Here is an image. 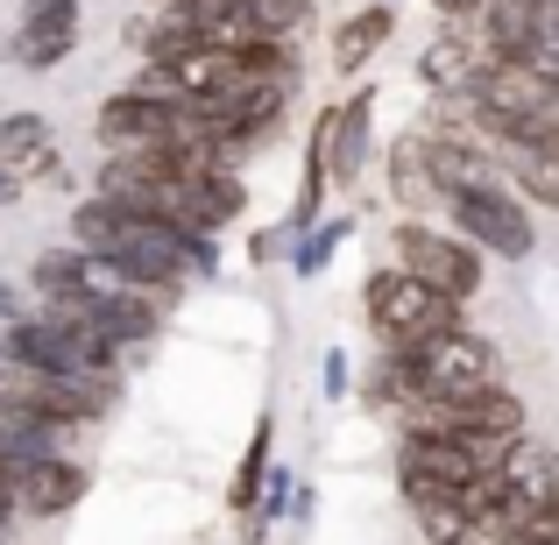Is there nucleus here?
I'll return each mask as SVG.
<instances>
[{
	"mask_svg": "<svg viewBox=\"0 0 559 545\" xmlns=\"http://www.w3.org/2000/svg\"><path fill=\"white\" fill-rule=\"evenodd\" d=\"M510 185H518L532 205L559 213V156H552V150H524V156H510Z\"/></svg>",
	"mask_w": 559,
	"mask_h": 545,
	"instance_id": "obj_22",
	"label": "nucleus"
},
{
	"mask_svg": "<svg viewBox=\"0 0 559 545\" xmlns=\"http://www.w3.org/2000/svg\"><path fill=\"white\" fill-rule=\"evenodd\" d=\"M447 220L453 234L481 248V256H503V262H524L538 248V220H532V199L518 185H475V191H447Z\"/></svg>",
	"mask_w": 559,
	"mask_h": 545,
	"instance_id": "obj_3",
	"label": "nucleus"
},
{
	"mask_svg": "<svg viewBox=\"0 0 559 545\" xmlns=\"http://www.w3.org/2000/svg\"><path fill=\"white\" fill-rule=\"evenodd\" d=\"M142 227H150V220H142L135 205L107 199V191H85V199L71 205V248H85V256H114V248Z\"/></svg>",
	"mask_w": 559,
	"mask_h": 545,
	"instance_id": "obj_15",
	"label": "nucleus"
},
{
	"mask_svg": "<svg viewBox=\"0 0 559 545\" xmlns=\"http://www.w3.org/2000/svg\"><path fill=\"white\" fill-rule=\"evenodd\" d=\"M0 164H8L22 185L64 178V164H57V128H50V114H36V107L8 114V121H0Z\"/></svg>",
	"mask_w": 559,
	"mask_h": 545,
	"instance_id": "obj_12",
	"label": "nucleus"
},
{
	"mask_svg": "<svg viewBox=\"0 0 559 545\" xmlns=\"http://www.w3.org/2000/svg\"><path fill=\"white\" fill-rule=\"evenodd\" d=\"M248 8V36L262 43H298L312 28V0H241Z\"/></svg>",
	"mask_w": 559,
	"mask_h": 545,
	"instance_id": "obj_21",
	"label": "nucleus"
},
{
	"mask_svg": "<svg viewBox=\"0 0 559 545\" xmlns=\"http://www.w3.org/2000/svg\"><path fill=\"white\" fill-rule=\"evenodd\" d=\"M79 50V0H22V22L8 36V57L22 71H57Z\"/></svg>",
	"mask_w": 559,
	"mask_h": 545,
	"instance_id": "obj_9",
	"label": "nucleus"
},
{
	"mask_svg": "<svg viewBox=\"0 0 559 545\" xmlns=\"http://www.w3.org/2000/svg\"><path fill=\"white\" fill-rule=\"evenodd\" d=\"M382 8H390V0H382Z\"/></svg>",
	"mask_w": 559,
	"mask_h": 545,
	"instance_id": "obj_31",
	"label": "nucleus"
},
{
	"mask_svg": "<svg viewBox=\"0 0 559 545\" xmlns=\"http://www.w3.org/2000/svg\"><path fill=\"white\" fill-rule=\"evenodd\" d=\"M0 382H8V362H0Z\"/></svg>",
	"mask_w": 559,
	"mask_h": 545,
	"instance_id": "obj_30",
	"label": "nucleus"
},
{
	"mask_svg": "<svg viewBox=\"0 0 559 545\" xmlns=\"http://www.w3.org/2000/svg\"><path fill=\"white\" fill-rule=\"evenodd\" d=\"M369 156H376V93L361 85V93H347L333 107V185L347 191L369 170Z\"/></svg>",
	"mask_w": 559,
	"mask_h": 545,
	"instance_id": "obj_14",
	"label": "nucleus"
},
{
	"mask_svg": "<svg viewBox=\"0 0 559 545\" xmlns=\"http://www.w3.org/2000/svg\"><path fill=\"white\" fill-rule=\"evenodd\" d=\"M0 404L36 411V418L64 425V433H85V425H99L114 411V376H8Z\"/></svg>",
	"mask_w": 559,
	"mask_h": 545,
	"instance_id": "obj_7",
	"label": "nucleus"
},
{
	"mask_svg": "<svg viewBox=\"0 0 559 545\" xmlns=\"http://www.w3.org/2000/svg\"><path fill=\"white\" fill-rule=\"evenodd\" d=\"M270 447H276V418L262 411L255 418V433H248V453H241V467H234V489H227V510H255L262 503V482H270Z\"/></svg>",
	"mask_w": 559,
	"mask_h": 545,
	"instance_id": "obj_19",
	"label": "nucleus"
},
{
	"mask_svg": "<svg viewBox=\"0 0 559 545\" xmlns=\"http://www.w3.org/2000/svg\"><path fill=\"white\" fill-rule=\"evenodd\" d=\"M390 248H396V270H411L418 284H432L439 298L467 305V298L481 291V262H489V256H481L467 234L432 227V220H396Z\"/></svg>",
	"mask_w": 559,
	"mask_h": 545,
	"instance_id": "obj_4",
	"label": "nucleus"
},
{
	"mask_svg": "<svg viewBox=\"0 0 559 545\" xmlns=\"http://www.w3.org/2000/svg\"><path fill=\"white\" fill-rule=\"evenodd\" d=\"M28 291H36V298H64V291H99V284H93V256H85V248H43L36 270H28Z\"/></svg>",
	"mask_w": 559,
	"mask_h": 545,
	"instance_id": "obj_20",
	"label": "nucleus"
},
{
	"mask_svg": "<svg viewBox=\"0 0 559 545\" xmlns=\"http://www.w3.org/2000/svg\"><path fill=\"white\" fill-rule=\"evenodd\" d=\"M432 14L447 28H481V14H489V0H432Z\"/></svg>",
	"mask_w": 559,
	"mask_h": 545,
	"instance_id": "obj_25",
	"label": "nucleus"
},
{
	"mask_svg": "<svg viewBox=\"0 0 559 545\" xmlns=\"http://www.w3.org/2000/svg\"><path fill=\"white\" fill-rule=\"evenodd\" d=\"M22 191H28V185H22V178H14V170H8V164H0V205H14V199H22Z\"/></svg>",
	"mask_w": 559,
	"mask_h": 545,
	"instance_id": "obj_29",
	"label": "nucleus"
},
{
	"mask_svg": "<svg viewBox=\"0 0 559 545\" xmlns=\"http://www.w3.org/2000/svg\"><path fill=\"white\" fill-rule=\"evenodd\" d=\"M99 333H107V341H121V347H142V341H156V333H164V298H156V291H107V298H99V319H93Z\"/></svg>",
	"mask_w": 559,
	"mask_h": 545,
	"instance_id": "obj_17",
	"label": "nucleus"
},
{
	"mask_svg": "<svg viewBox=\"0 0 559 545\" xmlns=\"http://www.w3.org/2000/svg\"><path fill=\"white\" fill-rule=\"evenodd\" d=\"M85 489H93V467L71 461V453L14 467V510H22V518H64V510L85 503Z\"/></svg>",
	"mask_w": 559,
	"mask_h": 545,
	"instance_id": "obj_10",
	"label": "nucleus"
},
{
	"mask_svg": "<svg viewBox=\"0 0 559 545\" xmlns=\"http://www.w3.org/2000/svg\"><path fill=\"white\" fill-rule=\"evenodd\" d=\"M241 213H248V185L234 178V164H205L178 199V227H199V234L234 227Z\"/></svg>",
	"mask_w": 559,
	"mask_h": 545,
	"instance_id": "obj_13",
	"label": "nucleus"
},
{
	"mask_svg": "<svg viewBox=\"0 0 559 545\" xmlns=\"http://www.w3.org/2000/svg\"><path fill=\"white\" fill-rule=\"evenodd\" d=\"M532 64L546 71V79H559V8H546V22H538V36H532Z\"/></svg>",
	"mask_w": 559,
	"mask_h": 545,
	"instance_id": "obj_24",
	"label": "nucleus"
},
{
	"mask_svg": "<svg viewBox=\"0 0 559 545\" xmlns=\"http://www.w3.org/2000/svg\"><path fill=\"white\" fill-rule=\"evenodd\" d=\"M347 234H355V220H347V213L319 220V227L305 234V241H290V270H298V276H319L333 256H341V241H347Z\"/></svg>",
	"mask_w": 559,
	"mask_h": 545,
	"instance_id": "obj_23",
	"label": "nucleus"
},
{
	"mask_svg": "<svg viewBox=\"0 0 559 545\" xmlns=\"http://www.w3.org/2000/svg\"><path fill=\"white\" fill-rule=\"evenodd\" d=\"M0 319H28V312H22V291H14V284H0Z\"/></svg>",
	"mask_w": 559,
	"mask_h": 545,
	"instance_id": "obj_28",
	"label": "nucleus"
},
{
	"mask_svg": "<svg viewBox=\"0 0 559 545\" xmlns=\"http://www.w3.org/2000/svg\"><path fill=\"white\" fill-rule=\"evenodd\" d=\"M290 241H298V234H290V227H262L255 241H248V256H255V262H276V256H284Z\"/></svg>",
	"mask_w": 559,
	"mask_h": 545,
	"instance_id": "obj_26",
	"label": "nucleus"
},
{
	"mask_svg": "<svg viewBox=\"0 0 559 545\" xmlns=\"http://www.w3.org/2000/svg\"><path fill=\"white\" fill-rule=\"evenodd\" d=\"M481 71H489V50H481L475 28H439L432 50L418 57V79L432 85L439 99H467L481 85Z\"/></svg>",
	"mask_w": 559,
	"mask_h": 545,
	"instance_id": "obj_11",
	"label": "nucleus"
},
{
	"mask_svg": "<svg viewBox=\"0 0 559 545\" xmlns=\"http://www.w3.org/2000/svg\"><path fill=\"white\" fill-rule=\"evenodd\" d=\"M347 382H355V368H347V355L333 347L326 355V396H347Z\"/></svg>",
	"mask_w": 559,
	"mask_h": 545,
	"instance_id": "obj_27",
	"label": "nucleus"
},
{
	"mask_svg": "<svg viewBox=\"0 0 559 545\" xmlns=\"http://www.w3.org/2000/svg\"><path fill=\"white\" fill-rule=\"evenodd\" d=\"M411 355V376H418V396H447V390H475V382H503V355H496L489 333L461 327L432 333V341L404 347Z\"/></svg>",
	"mask_w": 559,
	"mask_h": 545,
	"instance_id": "obj_5",
	"label": "nucleus"
},
{
	"mask_svg": "<svg viewBox=\"0 0 559 545\" xmlns=\"http://www.w3.org/2000/svg\"><path fill=\"white\" fill-rule=\"evenodd\" d=\"M0 362H8V376H93L85 368V327H57L43 312L0 327Z\"/></svg>",
	"mask_w": 559,
	"mask_h": 545,
	"instance_id": "obj_8",
	"label": "nucleus"
},
{
	"mask_svg": "<svg viewBox=\"0 0 559 545\" xmlns=\"http://www.w3.org/2000/svg\"><path fill=\"white\" fill-rule=\"evenodd\" d=\"M396 36V8H382V0H361L355 14H341V28H333V71L341 79H355V71L376 64V50Z\"/></svg>",
	"mask_w": 559,
	"mask_h": 545,
	"instance_id": "obj_16",
	"label": "nucleus"
},
{
	"mask_svg": "<svg viewBox=\"0 0 559 545\" xmlns=\"http://www.w3.org/2000/svg\"><path fill=\"white\" fill-rule=\"evenodd\" d=\"M396 433H453V439H524V396L503 382H475V390L418 396L396 411Z\"/></svg>",
	"mask_w": 559,
	"mask_h": 545,
	"instance_id": "obj_2",
	"label": "nucleus"
},
{
	"mask_svg": "<svg viewBox=\"0 0 559 545\" xmlns=\"http://www.w3.org/2000/svg\"><path fill=\"white\" fill-rule=\"evenodd\" d=\"M93 135L107 156L121 150H156V142H185V99L150 93V85H128V93H107L93 114Z\"/></svg>",
	"mask_w": 559,
	"mask_h": 545,
	"instance_id": "obj_6",
	"label": "nucleus"
},
{
	"mask_svg": "<svg viewBox=\"0 0 559 545\" xmlns=\"http://www.w3.org/2000/svg\"><path fill=\"white\" fill-rule=\"evenodd\" d=\"M361 312H369V333L382 347H418V341H432V333L461 327V305L439 298L432 284H418V276L396 270V262L361 284Z\"/></svg>",
	"mask_w": 559,
	"mask_h": 545,
	"instance_id": "obj_1",
	"label": "nucleus"
},
{
	"mask_svg": "<svg viewBox=\"0 0 559 545\" xmlns=\"http://www.w3.org/2000/svg\"><path fill=\"white\" fill-rule=\"evenodd\" d=\"M390 199L404 205V213H418V205H439V178H432V150H425V135L411 128L404 142L390 150Z\"/></svg>",
	"mask_w": 559,
	"mask_h": 545,
	"instance_id": "obj_18",
	"label": "nucleus"
}]
</instances>
